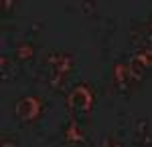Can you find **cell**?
I'll list each match as a JSON object with an SVG mask.
<instances>
[{
    "instance_id": "obj_5",
    "label": "cell",
    "mask_w": 152,
    "mask_h": 147,
    "mask_svg": "<svg viewBox=\"0 0 152 147\" xmlns=\"http://www.w3.org/2000/svg\"><path fill=\"white\" fill-rule=\"evenodd\" d=\"M65 139H67V143H81L83 139V131H81V127L75 123H69L67 127H65Z\"/></svg>"
},
{
    "instance_id": "obj_6",
    "label": "cell",
    "mask_w": 152,
    "mask_h": 147,
    "mask_svg": "<svg viewBox=\"0 0 152 147\" xmlns=\"http://www.w3.org/2000/svg\"><path fill=\"white\" fill-rule=\"evenodd\" d=\"M33 55H35V46L31 43H18L16 45V57H18V61H28V58H33Z\"/></svg>"
},
{
    "instance_id": "obj_4",
    "label": "cell",
    "mask_w": 152,
    "mask_h": 147,
    "mask_svg": "<svg viewBox=\"0 0 152 147\" xmlns=\"http://www.w3.org/2000/svg\"><path fill=\"white\" fill-rule=\"evenodd\" d=\"M114 79H116V85L120 89H128L130 85H134L136 81L132 77V68H130V63H118L114 67Z\"/></svg>"
},
{
    "instance_id": "obj_8",
    "label": "cell",
    "mask_w": 152,
    "mask_h": 147,
    "mask_svg": "<svg viewBox=\"0 0 152 147\" xmlns=\"http://www.w3.org/2000/svg\"><path fill=\"white\" fill-rule=\"evenodd\" d=\"M2 147H18V137L10 131H4L2 133Z\"/></svg>"
},
{
    "instance_id": "obj_3",
    "label": "cell",
    "mask_w": 152,
    "mask_h": 147,
    "mask_svg": "<svg viewBox=\"0 0 152 147\" xmlns=\"http://www.w3.org/2000/svg\"><path fill=\"white\" fill-rule=\"evenodd\" d=\"M41 111H43L41 101L37 97H31V95L20 97L18 101L14 103V115H16L18 121H24V123H31V121L39 119L41 117Z\"/></svg>"
},
{
    "instance_id": "obj_2",
    "label": "cell",
    "mask_w": 152,
    "mask_h": 147,
    "mask_svg": "<svg viewBox=\"0 0 152 147\" xmlns=\"http://www.w3.org/2000/svg\"><path fill=\"white\" fill-rule=\"evenodd\" d=\"M67 107L75 115H89L95 107V95L89 85L79 83L67 93Z\"/></svg>"
},
{
    "instance_id": "obj_1",
    "label": "cell",
    "mask_w": 152,
    "mask_h": 147,
    "mask_svg": "<svg viewBox=\"0 0 152 147\" xmlns=\"http://www.w3.org/2000/svg\"><path fill=\"white\" fill-rule=\"evenodd\" d=\"M73 57L69 53L55 50L47 57V73H49V87L53 91H63L67 79L73 75Z\"/></svg>"
},
{
    "instance_id": "obj_7",
    "label": "cell",
    "mask_w": 152,
    "mask_h": 147,
    "mask_svg": "<svg viewBox=\"0 0 152 147\" xmlns=\"http://www.w3.org/2000/svg\"><path fill=\"white\" fill-rule=\"evenodd\" d=\"M134 58H136L146 71H150V68H152V48H142Z\"/></svg>"
},
{
    "instance_id": "obj_10",
    "label": "cell",
    "mask_w": 152,
    "mask_h": 147,
    "mask_svg": "<svg viewBox=\"0 0 152 147\" xmlns=\"http://www.w3.org/2000/svg\"><path fill=\"white\" fill-rule=\"evenodd\" d=\"M12 8V0H2V12H8Z\"/></svg>"
},
{
    "instance_id": "obj_9",
    "label": "cell",
    "mask_w": 152,
    "mask_h": 147,
    "mask_svg": "<svg viewBox=\"0 0 152 147\" xmlns=\"http://www.w3.org/2000/svg\"><path fill=\"white\" fill-rule=\"evenodd\" d=\"M104 147H124V145H122V141H118L116 137H107L104 141Z\"/></svg>"
},
{
    "instance_id": "obj_11",
    "label": "cell",
    "mask_w": 152,
    "mask_h": 147,
    "mask_svg": "<svg viewBox=\"0 0 152 147\" xmlns=\"http://www.w3.org/2000/svg\"><path fill=\"white\" fill-rule=\"evenodd\" d=\"M150 28H152V20H150Z\"/></svg>"
}]
</instances>
